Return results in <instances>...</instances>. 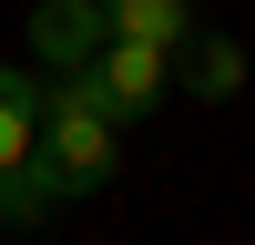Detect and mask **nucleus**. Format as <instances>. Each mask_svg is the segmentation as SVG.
I'll return each instance as SVG.
<instances>
[{"label":"nucleus","mask_w":255,"mask_h":245,"mask_svg":"<svg viewBox=\"0 0 255 245\" xmlns=\"http://www.w3.org/2000/svg\"><path fill=\"white\" fill-rule=\"evenodd\" d=\"M41 153L61 163V184H72V194H102V184H113L123 122L102 113V92H92L82 72H61L51 92H41Z\"/></svg>","instance_id":"obj_1"},{"label":"nucleus","mask_w":255,"mask_h":245,"mask_svg":"<svg viewBox=\"0 0 255 245\" xmlns=\"http://www.w3.org/2000/svg\"><path fill=\"white\" fill-rule=\"evenodd\" d=\"M82 82L102 92L113 122H143V113L163 102V82H174V51H153V41H102V51L82 61Z\"/></svg>","instance_id":"obj_2"},{"label":"nucleus","mask_w":255,"mask_h":245,"mask_svg":"<svg viewBox=\"0 0 255 245\" xmlns=\"http://www.w3.org/2000/svg\"><path fill=\"white\" fill-rule=\"evenodd\" d=\"M102 0H41L31 10V61H51V72H82V61L102 51Z\"/></svg>","instance_id":"obj_3"},{"label":"nucleus","mask_w":255,"mask_h":245,"mask_svg":"<svg viewBox=\"0 0 255 245\" xmlns=\"http://www.w3.org/2000/svg\"><path fill=\"white\" fill-rule=\"evenodd\" d=\"M72 204V184H61V163L41 153H20V163H0V225H41V215H61Z\"/></svg>","instance_id":"obj_4"},{"label":"nucleus","mask_w":255,"mask_h":245,"mask_svg":"<svg viewBox=\"0 0 255 245\" xmlns=\"http://www.w3.org/2000/svg\"><path fill=\"white\" fill-rule=\"evenodd\" d=\"M174 72H184V92H204V102H235V92H245V51H235L225 31H204V20L174 41Z\"/></svg>","instance_id":"obj_5"},{"label":"nucleus","mask_w":255,"mask_h":245,"mask_svg":"<svg viewBox=\"0 0 255 245\" xmlns=\"http://www.w3.org/2000/svg\"><path fill=\"white\" fill-rule=\"evenodd\" d=\"M102 31H113V41H153V51H174V41L194 31V0H102Z\"/></svg>","instance_id":"obj_6"},{"label":"nucleus","mask_w":255,"mask_h":245,"mask_svg":"<svg viewBox=\"0 0 255 245\" xmlns=\"http://www.w3.org/2000/svg\"><path fill=\"white\" fill-rule=\"evenodd\" d=\"M31 143H41V82L20 61H0V163H20Z\"/></svg>","instance_id":"obj_7"}]
</instances>
